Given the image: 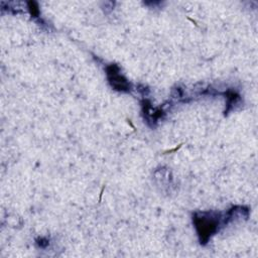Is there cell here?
<instances>
[{
  "instance_id": "cell-1",
  "label": "cell",
  "mask_w": 258,
  "mask_h": 258,
  "mask_svg": "<svg viewBox=\"0 0 258 258\" xmlns=\"http://www.w3.org/2000/svg\"><path fill=\"white\" fill-rule=\"evenodd\" d=\"M192 220L202 244L207 243L210 237L219 230V227L226 223L221 214L213 212L197 213Z\"/></svg>"
},
{
  "instance_id": "cell-2",
  "label": "cell",
  "mask_w": 258,
  "mask_h": 258,
  "mask_svg": "<svg viewBox=\"0 0 258 258\" xmlns=\"http://www.w3.org/2000/svg\"><path fill=\"white\" fill-rule=\"evenodd\" d=\"M108 72V77H109V81L112 85V87H114L116 90L119 91H129L130 89V85L127 82V80L119 74V68L117 66H110L107 69Z\"/></svg>"
}]
</instances>
